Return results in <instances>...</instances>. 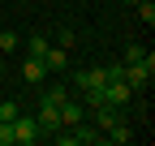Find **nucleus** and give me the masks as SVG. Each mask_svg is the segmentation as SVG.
Returning a JSON list of instances; mask_svg holds the SVG:
<instances>
[{
  "label": "nucleus",
  "instance_id": "1",
  "mask_svg": "<svg viewBox=\"0 0 155 146\" xmlns=\"http://www.w3.org/2000/svg\"><path fill=\"white\" fill-rule=\"evenodd\" d=\"M151 78H155V56H151V52H147L142 60L125 65V82L134 86V95H138V90H147V86H151Z\"/></svg>",
  "mask_w": 155,
  "mask_h": 146
},
{
  "label": "nucleus",
  "instance_id": "2",
  "mask_svg": "<svg viewBox=\"0 0 155 146\" xmlns=\"http://www.w3.org/2000/svg\"><path fill=\"white\" fill-rule=\"evenodd\" d=\"M39 138H43V133H39V120L17 112V116H13V142H17V146H30V142H39Z\"/></svg>",
  "mask_w": 155,
  "mask_h": 146
},
{
  "label": "nucleus",
  "instance_id": "3",
  "mask_svg": "<svg viewBox=\"0 0 155 146\" xmlns=\"http://www.w3.org/2000/svg\"><path fill=\"white\" fill-rule=\"evenodd\" d=\"M39 133H56V129H61V107H52V103H43V99H39Z\"/></svg>",
  "mask_w": 155,
  "mask_h": 146
},
{
  "label": "nucleus",
  "instance_id": "4",
  "mask_svg": "<svg viewBox=\"0 0 155 146\" xmlns=\"http://www.w3.org/2000/svg\"><path fill=\"white\" fill-rule=\"evenodd\" d=\"M95 112H99V116H95V129H99V133H108L112 125H121V120H125V116H121V107H116V103H99Z\"/></svg>",
  "mask_w": 155,
  "mask_h": 146
},
{
  "label": "nucleus",
  "instance_id": "5",
  "mask_svg": "<svg viewBox=\"0 0 155 146\" xmlns=\"http://www.w3.org/2000/svg\"><path fill=\"white\" fill-rule=\"evenodd\" d=\"M78 120H86V103L82 99H65L61 103V129L65 125H78Z\"/></svg>",
  "mask_w": 155,
  "mask_h": 146
},
{
  "label": "nucleus",
  "instance_id": "6",
  "mask_svg": "<svg viewBox=\"0 0 155 146\" xmlns=\"http://www.w3.org/2000/svg\"><path fill=\"white\" fill-rule=\"evenodd\" d=\"M129 99H134V86H129L125 78H121V82H108V103H116V107H125Z\"/></svg>",
  "mask_w": 155,
  "mask_h": 146
},
{
  "label": "nucleus",
  "instance_id": "7",
  "mask_svg": "<svg viewBox=\"0 0 155 146\" xmlns=\"http://www.w3.org/2000/svg\"><path fill=\"white\" fill-rule=\"evenodd\" d=\"M43 69H52V73L69 69V52H65V47H48V52H43Z\"/></svg>",
  "mask_w": 155,
  "mask_h": 146
},
{
  "label": "nucleus",
  "instance_id": "8",
  "mask_svg": "<svg viewBox=\"0 0 155 146\" xmlns=\"http://www.w3.org/2000/svg\"><path fill=\"white\" fill-rule=\"evenodd\" d=\"M43 73H48V69H43V60H39V56H26V65H22V78H26L30 86H35V82H43Z\"/></svg>",
  "mask_w": 155,
  "mask_h": 146
},
{
  "label": "nucleus",
  "instance_id": "9",
  "mask_svg": "<svg viewBox=\"0 0 155 146\" xmlns=\"http://www.w3.org/2000/svg\"><path fill=\"white\" fill-rule=\"evenodd\" d=\"M48 47H52V43H48V34H43V30L26 39V52H30V56H39V60H43V52H48Z\"/></svg>",
  "mask_w": 155,
  "mask_h": 146
},
{
  "label": "nucleus",
  "instance_id": "10",
  "mask_svg": "<svg viewBox=\"0 0 155 146\" xmlns=\"http://www.w3.org/2000/svg\"><path fill=\"white\" fill-rule=\"evenodd\" d=\"M65 99H69V90H65V86H48V90H43V103H52V107H61Z\"/></svg>",
  "mask_w": 155,
  "mask_h": 146
},
{
  "label": "nucleus",
  "instance_id": "11",
  "mask_svg": "<svg viewBox=\"0 0 155 146\" xmlns=\"http://www.w3.org/2000/svg\"><path fill=\"white\" fill-rule=\"evenodd\" d=\"M134 9H138V17H142L147 26H155V5H151V0H138Z\"/></svg>",
  "mask_w": 155,
  "mask_h": 146
},
{
  "label": "nucleus",
  "instance_id": "12",
  "mask_svg": "<svg viewBox=\"0 0 155 146\" xmlns=\"http://www.w3.org/2000/svg\"><path fill=\"white\" fill-rule=\"evenodd\" d=\"M17 112H22V107H17V103H13V99H5V103H0V120H13V116H17Z\"/></svg>",
  "mask_w": 155,
  "mask_h": 146
},
{
  "label": "nucleus",
  "instance_id": "13",
  "mask_svg": "<svg viewBox=\"0 0 155 146\" xmlns=\"http://www.w3.org/2000/svg\"><path fill=\"white\" fill-rule=\"evenodd\" d=\"M17 47V34L13 30H0V52H13Z\"/></svg>",
  "mask_w": 155,
  "mask_h": 146
},
{
  "label": "nucleus",
  "instance_id": "14",
  "mask_svg": "<svg viewBox=\"0 0 155 146\" xmlns=\"http://www.w3.org/2000/svg\"><path fill=\"white\" fill-rule=\"evenodd\" d=\"M73 39H78L73 30H56V47H65V52H69V47H73Z\"/></svg>",
  "mask_w": 155,
  "mask_h": 146
},
{
  "label": "nucleus",
  "instance_id": "15",
  "mask_svg": "<svg viewBox=\"0 0 155 146\" xmlns=\"http://www.w3.org/2000/svg\"><path fill=\"white\" fill-rule=\"evenodd\" d=\"M142 56H147V47H142V43H129V47H125V60H129V65H134V60H142Z\"/></svg>",
  "mask_w": 155,
  "mask_h": 146
},
{
  "label": "nucleus",
  "instance_id": "16",
  "mask_svg": "<svg viewBox=\"0 0 155 146\" xmlns=\"http://www.w3.org/2000/svg\"><path fill=\"white\" fill-rule=\"evenodd\" d=\"M0 146H13V120H0Z\"/></svg>",
  "mask_w": 155,
  "mask_h": 146
}]
</instances>
